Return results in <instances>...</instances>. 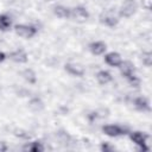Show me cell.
<instances>
[{"label":"cell","instance_id":"2e32d148","mask_svg":"<svg viewBox=\"0 0 152 152\" xmlns=\"http://www.w3.org/2000/svg\"><path fill=\"white\" fill-rule=\"evenodd\" d=\"M28 107H30L32 110H34V112H39V110H42V109L44 108V103H43V101H42L40 99L33 97V99L28 102Z\"/></svg>","mask_w":152,"mask_h":152},{"label":"cell","instance_id":"7402d4cb","mask_svg":"<svg viewBox=\"0 0 152 152\" xmlns=\"http://www.w3.org/2000/svg\"><path fill=\"white\" fill-rule=\"evenodd\" d=\"M127 81L129 82L131 86H133V87H139V78L135 76V74L132 75V76H129V77L127 78Z\"/></svg>","mask_w":152,"mask_h":152},{"label":"cell","instance_id":"8fae6325","mask_svg":"<svg viewBox=\"0 0 152 152\" xmlns=\"http://www.w3.org/2000/svg\"><path fill=\"white\" fill-rule=\"evenodd\" d=\"M11 59L17 62V63H25L27 61V55L26 52L23 50V49H19V50H15L11 53Z\"/></svg>","mask_w":152,"mask_h":152},{"label":"cell","instance_id":"ba28073f","mask_svg":"<svg viewBox=\"0 0 152 152\" xmlns=\"http://www.w3.org/2000/svg\"><path fill=\"white\" fill-rule=\"evenodd\" d=\"M65 70L74 76H82L84 74V68L78 63H68L65 65Z\"/></svg>","mask_w":152,"mask_h":152},{"label":"cell","instance_id":"277c9868","mask_svg":"<svg viewBox=\"0 0 152 152\" xmlns=\"http://www.w3.org/2000/svg\"><path fill=\"white\" fill-rule=\"evenodd\" d=\"M102 129H103L104 134H107L108 137H113V138L127 133V128L119 126V125H106V126H103Z\"/></svg>","mask_w":152,"mask_h":152},{"label":"cell","instance_id":"44dd1931","mask_svg":"<svg viewBox=\"0 0 152 152\" xmlns=\"http://www.w3.org/2000/svg\"><path fill=\"white\" fill-rule=\"evenodd\" d=\"M14 134L17 137H19V138H23V139H28L30 138V134L26 131H24V129H15L14 131Z\"/></svg>","mask_w":152,"mask_h":152},{"label":"cell","instance_id":"5b68a950","mask_svg":"<svg viewBox=\"0 0 152 152\" xmlns=\"http://www.w3.org/2000/svg\"><path fill=\"white\" fill-rule=\"evenodd\" d=\"M100 21H101L102 24L109 26V27H113V26H115V25L118 24L119 19H118V17L113 13V11H106V12H103V13L100 15Z\"/></svg>","mask_w":152,"mask_h":152},{"label":"cell","instance_id":"6da1fadb","mask_svg":"<svg viewBox=\"0 0 152 152\" xmlns=\"http://www.w3.org/2000/svg\"><path fill=\"white\" fill-rule=\"evenodd\" d=\"M129 138L135 145H138L140 147V150H142V151H147L148 150V147L146 146V141H147L148 135L146 133H142V132H139V131L131 132L129 133Z\"/></svg>","mask_w":152,"mask_h":152},{"label":"cell","instance_id":"5bb4252c","mask_svg":"<svg viewBox=\"0 0 152 152\" xmlns=\"http://www.w3.org/2000/svg\"><path fill=\"white\" fill-rule=\"evenodd\" d=\"M53 13L58 17V18H69L70 17V10L65 6H56L53 8Z\"/></svg>","mask_w":152,"mask_h":152},{"label":"cell","instance_id":"d4e9b609","mask_svg":"<svg viewBox=\"0 0 152 152\" xmlns=\"http://www.w3.org/2000/svg\"><path fill=\"white\" fill-rule=\"evenodd\" d=\"M4 59H5V53L0 51V63H1V62H2Z\"/></svg>","mask_w":152,"mask_h":152},{"label":"cell","instance_id":"3957f363","mask_svg":"<svg viewBox=\"0 0 152 152\" xmlns=\"http://www.w3.org/2000/svg\"><path fill=\"white\" fill-rule=\"evenodd\" d=\"M15 30V33L23 38H31L36 34L37 32V28L32 25H24V24H20V25H15L14 27Z\"/></svg>","mask_w":152,"mask_h":152},{"label":"cell","instance_id":"e0dca14e","mask_svg":"<svg viewBox=\"0 0 152 152\" xmlns=\"http://www.w3.org/2000/svg\"><path fill=\"white\" fill-rule=\"evenodd\" d=\"M11 24H12V20L7 14H0V30L1 31L8 30Z\"/></svg>","mask_w":152,"mask_h":152},{"label":"cell","instance_id":"52a82bcc","mask_svg":"<svg viewBox=\"0 0 152 152\" xmlns=\"http://www.w3.org/2000/svg\"><path fill=\"white\" fill-rule=\"evenodd\" d=\"M104 61L110 66H119L121 64V62H122L121 56L118 52H109V53H107L104 56Z\"/></svg>","mask_w":152,"mask_h":152},{"label":"cell","instance_id":"7c38bea8","mask_svg":"<svg viewBox=\"0 0 152 152\" xmlns=\"http://www.w3.org/2000/svg\"><path fill=\"white\" fill-rule=\"evenodd\" d=\"M89 50L94 55H102L106 51V44L102 42H94L89 45Z\"/></svg>","mask_w":152,"mask_h":152},{"label":"cell","instance_id":"484cf974","mask_svg":"<svg viewBox=\"0 0 152 152\" xmlns=\"http://www.w3.org/2000/svg\"><path fill=\"white\" fill-rule=\"evenodd\" d=\"M106 1H110V0H106Z\"/></svg>","mask_w":152,"mask_h":152},{"label":"cell","instance_id":"603a6c76","mask_svg":"<svg viewBox=\"0 0 152 152\" xmlns=\"http://www.w3.org/2000/svg\"><path fill=\"white\" fill-rule=\"evenodd\" d=\"M101 150H102V151H104V152H109V151H113V150H114V147H113V146H110L108 142H103V144L101 145Z\"/></svg>","mask_w":152,"mask_h":152},{"label":"cell","instance_id":"ac0fdd59","mask_svg":"<svg viewBox=\"0 0 152 152\" xmlns=\"http://www.w3.org/2000/svg\"><path fill=\"white\" fill-rule=\"evenodd\" d=\"M56 138H57V140L62 144V145H68L69 142H70V135L66 133V132H64V131H59V132H57V134H56Z\"/></svg>","mask_w":152,"mask_h":152},{"label":"cell","instance_id":"9a60e30c","mask_svg":"<svg viewBox=\"0 0 152 152\" xmlns=\"http://www.w3.org/2000/svg\"><path fill=\"white\" fill-rule=\"evenodd\" d=\"M96 78L101 84H107V83H109L112 81V75L106 70H101V71L97 72Z\"/></svg>","mask_w":152,"mask_h":152},{"label":"cell","instance_id":"cb8c5ba5","mask_svg":"<svg viewBox=\"0 0 152 152\" xmlns=\"http://www.w3.org/2000/svg\"><path fill=\"white\" fill-rule=\"evenodd\" d=\"M7 151V145L5 141H0V152H5Z\"/></svg>","mask_w":152,"mask_h":152},{"label":"cell","instance_id":"9c48e42d","mask_svg":"<svg viewBox=\"0 0 152 152\" xmlns=\"http://www.w3.org/2000/svg\"><path fill=\"white\" fill-rule=\"evenodd\" d=\"M119 66H120V70H121L122 76H125L126 78H128V77L132 76V75H134L135 68H134V65H133L131 62H128V61L121 62V64H120Z\"/></svg>","mask_w":152,"mask_h":152},{"label":"cell","instance_id":"ffe728a7","mask_svg":"<svg viewBox=\"0 0 152 152\" xmlns=\"http://www.w3.org/2000/svg\"><path fill=\"white\" fill-rule=\"evenodd\" d=\"M141 61H142V63H144L146 66H151V64H152V53H151L150 51L142 52V55H141Z\"/></svg>","mask_w":152,"mask_h":152},{"label":"cell","instance_id":"7a4b0ae2","mask_svg":"<svg viewBox=\"0 0 152 152\" xmlns=\"http://www.w3.org/2000/svg\"><path fill=\"white\" fill-rule=\"evenodd\" d=\"M137 11V4L134 0H125L119 10V14L124 18H129Z\"/></svg>","mask_w":152,"mask_h":152},{"label":"cell","instance_id":"30bf717a","mask_svg":"<svg viewBox=\"0 0 152 152\" xmlns=\"http://www.w3.org/2000/svg\"><path fill=\"white\" fill-rule=\"evenodd\" d=\"M134 106L137 109L141 110V112H148L150 110V102L146 97L144 96H139V97H135L134 101H133Z\"/></svg>","mask_w":152,"mask_h":152},{"label":"cell","instance_id":"d6986e66","mask_svg":"<svg viewBox=\"0 0 152 152\" xmlns=\"http://www.w3.org/2000/svg\"><path fill=\"white\" fill-rule=\"evenodd\" d=\"M23 77L28 82V83H34L37 77H36V74L32 69H25L23 71Z\"/></svg>","mask_w":152,"mask_h":152},{"label":"cell","instance_id":"8992f818","mask_svg":"<svg viewBox=\"0 0 152 152\" xmlns=\"http://www.w3.org/2000/svg\"><path fill=\"white\" fill-rule=\"evenodd\" d=\"M70 15H71L75 20H77V21H80V23L86 21V20L88 19V17H89L87 10H86L84 7H82V6H77V7L70 10Z\"/></svg>","mask_w":152,"mask_h":152},{"label":"cell","instance_id":"4fadbf2b","mask_svg":"<svg viewBox=\"0 0 152 152\" xmlns=\"http://www.w3.org/2000/svg\"><path fill=\"white\" fill-rule=\"evenodd\" d=\"M23 150L26 151V152H43L44 151V146L42 145L40 141H32V142L25 145Z\"/></svg>","mask_w":152,"mask_h":152}]
</instances>
